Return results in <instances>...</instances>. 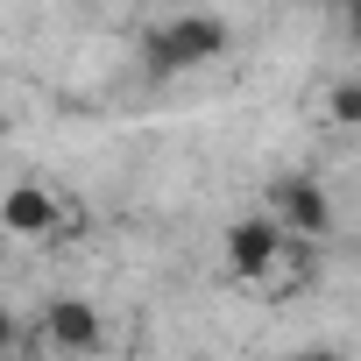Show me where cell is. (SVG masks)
Here are the masks:
<instances>
[{
    "label": "cell",
    "mask_w": 361,
    "mask_h": 361,
    "mask_svg": "<svg viewBox=\"0 0 361 361\" xmlns=\"http://www.w3.org/2000/svg\"><path fill=\"white\" fill-rule=\"evenodd\" d=\"M220 50H227V22H220V15H177V22H156V29L142 36L149 78H185V71L213 64Z\"/></svg>",
    "instance_id": "1"
},
{
    "label": "cell",
    "mask_w": 361,
    "mask_h": 361,
    "mask_svg": "<svg viewBox=\"0 0 361 361\" xmlns=\"http://www.w3.org/2000/svg\"><path fill=\"white\" fill-rule=\"evenodd\" d=\"M262 206L283 220V234H298V241H312V234H326L333 227V199H326V185L312 170H290V177H276V185L262 192Z\"/></svg>",
    "instance_id": "2"
},
{
    "label": "cell",
    "mask_w": 361,
    "mask_h": 361,
    "mask_svg": "<svg viewBox=\"0 0 361 361\" xmlns=\"http://www.w3.org/2000/svg\"><path fill=\"white\" fill-rule=\"evenodd\" d=\"M276 255H283V220H276L269 206H255V213H241V220L227 227V269H234V276H262Z\"/></svg>",
    "instance_id": "3"
},
{
    "label": "cell",
    "mask_w": 361,
    "mask_h": 361,
    "mask_svg": "<svg viewBox=\"0 0 361 361\" xmlns=\"http://www.w3.org/2000/svg\"><path fill=\"white\" fill-rule=\"evenodd\" d=\"M43 333H50L64 354H92V347L106 340V319H99L85 298H50V305H43Z\"/></svg>",
    "instance_id": "4"
},
{
    "label": "cell",
    "mask_w": 361,
    "mask_h": 361,
    "mask_svg": "<svg viewBox=\"0 0 361 361\" xmlns=\"http://www.w3.org/2000/svg\"><path fill=\"white\" fill-rule=\"evenodd\" d=\"M0 227L8 234H50L57 227V199L43 185H15L8 199H0Z\"/></svg>",
    "instance_id": "5"
},
{
    "label": "cell",
    "mask_w": 361,
    "mask_h": 361,
    "mask_svg": "<svg viewBox=\"0 0 361 361\" xmlns=\"http://www.w3.org/2000/svg\"><path fill=\"white\" fill-rule=\"evenodd\" d=\"M333 121H340V128H361V78H347V85L333 92Z\"/></svg>",
    "instance_id": "6"
},
{
    "label": "cell",
    "mask_w": 361,
    "mask_h": 361,
    "mask_svg": "<svg viewBox=\"0 0 361 361\" xmlns=\"http://www.w3.org/2000/svg\"><path fill=\"white\" fill-rule=\"evenodd\" d=\"M283 361H347L340 347H298V354H283Z\"/></svg>",
    "instance_id": "7"
},
{
    "label": "cell",
    "mask_w": 361,
    "mask_h": 361,
    "mask_svg": "<svg viewBox=\"0 0 361 361\" xmlns=\"http://www.w3.org/2000/svg\"><path fill=\"white\" fill-rule=\"evenodd\" d=\"M8 340H15V312L0 305V354H8Z\"/></svg>",
    "instance_id": "8"
}]
</instances>
